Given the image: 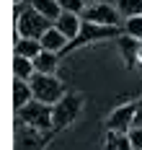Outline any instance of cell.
Wrapping results in <instances>:
<instances>
[{"mask_svg": "<svg viewBox=\"0 0 142 150\" xmlns=\"http://www.w3.org/2000/svg\"><path fill=\"white\" fill-rule=\"evenodd\" d=\"M34 101V91H31V80L23 78H13V109H23V106Z\"/></svg>", "mask_w": 142, "mask_h": 150, "instance_id": "7c38bea8", "label": "cell"}, {"mask_svg": "<svg viewBox=\"0 0 142 150\" xmlns=\"http://www.w3.org/2000/svg\"><path fill=\"white\" fill-rule=\"evenodd\" d=\"M129 140H132L134 150H142V127H132L129 129Z\"/></svg>", "mask_w": 142, "mask_h": 150, "instance_id": "44dd1931", "label": "cell"}, {"mask_svg": "<svg viewBox=\"0 0 142 150\" xmlns=\"http://www.w3.org/2000/svg\"><path fill=\"white\" fill-rule=\"evenodd\" d=\"M137 67H142V47H140V52H137Z\"/></svg>", "mask_w": 142, "mask_h": 150, "instance_id": "603a6c76", "label": "cell"}, {"mask_svg": "<svg viewBox=\"0 0 142 150\" xmlns=\"http://www.w3.org/2000/svg\"><path fill=\"white\" fill-rule=\"evenodd\" d=\"M13 75H16V78H23V80H31L34 75H36L34 60H29V57H21V54H16V60H13Z\"/></svg>", "mask_w": 142, "mask_h": 150, "instance_id": "e0dca14e", "label": "cell"}, {"mask_svg": "<svg viewBox=\"0 0 142 150\" xmlns=\"http://www.w3.org/2000/svg\"><path fill=\"white\" fill-rule=\"evenodd\" d=\"M122 31H124L127 36H134V39L142 42V16H129V18H124Z\"/></svg>", "mask_w": 142, "mask_h": 150, "instance_id": "ac0fdd59", "label": "cell"}, {"mask_svg": "<svg viewBox=\"0 0 142 150\" xmlns=\"http://www.w3.org/2000/svg\"><path fill=\"white\" fill-rule=\"evenodd\" d=\"M31 91H34V98L36 101H44V104H52V106L67 93L65 83L52 73H36L31 78Z\"/></svg>", "mask_w": 142, "mask_h": 150, "instance_id": "277c9868", "label": "cell"}, {"mask_svg": "<svg viewBox=\"0 0 142 150\" xmlns=\"http://www.w3.org/2000/svg\"><path fill=\"white\" fill-rule=\"evenodd\" d=\"M16 119L29 124L34 129H41V132H52L54 129V106L44 104V101H29L23 109L16 111Z\"/></svg>", "mask_w": 142, "mask_h": 150, "instance_id": "6da1fadb", "label": "cell"}, {"mask_svg": "<svg viewBox=\"0 0 142 150\" xmlns=\"http://www.w3.org/2000/svg\"><path fill=\"white\" fill-rule=\"evenodd\" d=\"M124 31L122 26H101V23H91V21H83V29L80 34L67 44V49L62 52V57L67 52H72V49H80V47H88V44H96V42H106V39H116V36H122Z\"/></svg>", "mask_w": 142, "mask_h": 150, "instance_id": "7a4b0ae2", "label": "cell"}, {"mask_svg": "<svg viewBox=\"0 0 142 150\" xmlns=\"http://www.w3.org/2000/svg\"><path fill=\"white\" fill-rule=\"evenodd\" d=\"M29 3H31V5H34V8H36L41 16H47L52 23H54L60 16H62V5H60L57 0H29Z\"/></svg>", "mask_w": 142, "mask_h": 150, "instance_id": "2e32d148", "label": "cell"}, {"mask_svg": "<svg viewBox=\"0 0 142 150\" xmlns=\"http://www.w3.org/2000/svg\"><path fill=\"white\" fill-rule=\"evenodd\" d=\"M83 96L78 93H72V91H67L62 98L54 104V132H60L65 127H70L72 122L80 117V111H83Z\"/></svg>", "mask_w": 142, "mask_h": 150, "instance_id": "5b68a950", "label": "cell"}, {"mask_svg": "<svg viewBox=\"0 0 142 150\" xmlns=\"http://www.w3.org/2000/svg\"><path fill=\"white\" fill-rule=\"evenodd\" d=\"M54 26H57V29L72 42V39L80 34V29H83V16H80V13H72V11H62V16L54 21Z\"/></svg>", "mask_w": 142, "mask_h": 150, "instance_id": "9c48e42d", "label": "cell"}, {"mask_svg": "<svg viewBox=\"0 0 142 150\" xmlns=\"http://www.w3.org/2000/svg\"><path fill=\"white\" fill-rule=\"evenodd\" d=\"M116 47H119V52H122V57H124L127 65L129 67H137V52H140V47H142L140 39L122 34V36H116Z\"/></svg>", "mask_w": 142, "mask_h": 150, "instance_id": "30bf717a", "label": "cell"}, {"mask_svg": "<svg viewBox=\"0 0 142 150\" xmlns=\"http://www.w3.org/2000/svg\"><path fill=\"white\" fill-rule=\"evenodd\" d=\"M83 3H85V5H93V3H98V0H83Z\"/></svg>", "mask_w": 142, "mask_h": 150, "instance_id": "cb8c5ba5", "label": "cell"}, {"mask_svg": "<svg viewBox=\"0 0 142 150\" xmlns=\"http://www.w3.org/2000/svg\"><path fill=\"white\" fill-rule=\"evenodd\" d=\"M57 3L62 5V11H72V13H83V8H85L83 0H57Z\"/></svg>", "mask_w": 142, "mask_h": 150, "instance_id": "ffe728a7", "label": "cell"}, {"mask_svg": "<svg viewBox=\"0 0 142 150\" xmlns=\"http://www.w3.org/2000/svg\"><path fill=\"white\" fill-rule=\"evenodd\" d=\"M103 148L106 150H134L132 140H129V132H116V129H106Z\"/></svg>", "mask_w": 142, "mask_h": 150, "instance_id": "5bb4252c", "label": "cell"}, {"mask_svg": "<svg viewBox=\"0 0 142 150\" xmlns=\"http://www.w3.org/2000/svg\"><path fill=\"white\" fill-rule=\"evenodd\" d=\"M134 117H137V101L122 104L116 109H111V114L106 117V129H116V132H129L134 127Z\"/></svg>", "mask_w": 142, "mask_h": 150, "instance_id": "ba28073f", "label": "cell"}, {"mask_svg": "<svg viewBox=\"0 0 142 150\" xmlns=\"http://www.w3.org/2000/svg\"><path fill=\"white\" fill-rule=\"evenodd\" d=\"M116 3V8L122 11L124 18L129 16H142V0H114Z\"/></svg>", "mask_w": 142, "mask_h": 150, "instance_id": "d6986e66", "label": "cell"}, {"mask_svg": "<svg viewBox=\"0 0 142 150\" xmlns=\"http://www.w3.org/2000/svg\"><path fill=\"white\" fill-rule=\"evenodd\" d=\"M134 127H142V98L137 101V117H134Z\"/></svg>", "mask_w": 142, "mask_h": 150, "instance_id": "7402d4cb", "label": "cell"}, {"mask_svg": "<svg viewBox=\"0 0 142 150\" xmlns=\"http://www.w3.org/2000/svg\"><path fill=\"white\" fill-rule=\"evenodd\" d=\"M47 29H52V21L47 16H41L31 3L16 16V36H26V39H41Z\"/></svg>", "mask_w": 142, "mask_h": 150, "instance_id": "3957f363", "label": "cell"}, {"mask_svg": "<svg viewBox=\"0 0 142 150\" xmlns=\"http://www.w3.org/2000/svg\"><path fill=\"white\" fill-rule=\"evenodd\" d=\"M41 49H44V47H41V42H39V39L16 36V54H21V57H29V60H34V57H36Z\"/></svg>", "mask_w": 142, "mask_h": 150, "instance_id": "9a60e30c", "label": "cell"}, {"mask_svg": "<svg viewBox=\"0 0 142 150\" xmlns=\"http://www.w3.org/2000/svg\"><path fill=\"white\" fill-rule=\"evenodd\" d=\"M39 42H41L44 49H49V52H60V54H62L65 49H67V44H70V39H67L54 23H52V29H47V34H44Z\"/></svg>", "mask_w": 142, "mask_h": 150, "instance_id": "8fae6325", "label": "cell"}, {"mask_svg": "<svg viewBox=\"0 0 142 150\" xmlns=\"http://www.w3.org/2000/svg\"><path fill=\"white\" fill-rule=\"evenodd\" d=\"M60 52H49V49H41L36 57H34V67H36V73H57V67H60Z\"/></svg>", "mask_w": 142, "mask_h": 150, "instance_id": "4fadbf2b", "label": "cell"}, {"mask_svg": "<svg viewBox=\"0 0 142 150\" xmlns=\"http://www.w3.org/2000/svg\"><path fill=\"white\" fill-rule=\"evenodd\" d=\"M83 21H91V23H101V26H122L124 16L116 8V3H109V0H98L93 5H85L83 8Z\"/></svg>", "mask_w": 142, "mask_h": 150, "instance_id": "8992f818", "label": "cell"}, {"mask_svg": "<svg viewBox=\"0 0 142 150\" xmlns=\"http://www.w3.org/2000/svg\"><path fill=\"white\" fill-rule=\"evenodd\" d=\"M52 137H54V129L41 132V129H34L23 122L16 124V150H47Z\"/></svg>", "mask_w": 142, "mask_h": 150, "instance_id": "52a82bcc", "label": "cell"}]
</instances>
